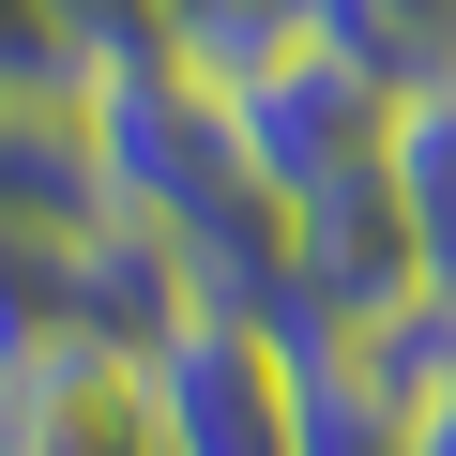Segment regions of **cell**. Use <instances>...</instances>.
Segmentation results:
<instances>
[{
    "mask_svg": "<svg viewBox=\"0 0 456 456\" xmlns=\"http://www.w3.org/2000/svg\"><path fill=\"white\" fill-rule=\"evenodd\" d=\"M213 92H228V122H244V167H259L289 213L395 167V77L350 61L335 31H289V46H259L244 77H213Z\"/></svg>",
    "mask_w": 456,
    "mask_h": 456,
    "instance_id": "6da1fadb",
    "label": "cell"
},
{
    "mask_svg": "<svg viewBox=\"0 0 456 456\" xmlns=\"http://www.w3.org/2000/svg\"><path fill=\"white\" fill-rule=\"evenodd\" d=\"M92 92V46L61 0H0V107H77Z\"/></svg>",
    "mask_w": 456,
    "mask_h": 456,
    "instance_id": "52a82bcc",
    "label": "cell"
},
{
    "mask_svg": "<svg viewBox=\"0 0 456 456\" xmlns=\"http://www.w3.org/2000/svg\"><path fill=\"white\" fill-rule=\"evenodd\" d=\"M152 411H167V456H289V350L198 305L183 335H152Z\"/></svg>",
    "mask_w": 456,
    "mask_h": 456,
    "instance_id": "7a4b0ae2",
    "label": "cell"
},
{
    "mask_svg": "<svg viewBox=\"0 0 456 456\" xmlns=\"http://www.w3.org/2000/svg\"><path fill=\"white\" fill-rule=\"evenodd\" d=\"M289 456H411V395L365 350H289Z\"/></svg>",
    "mask_w": 456,
    "mask_h": 456,
    "instance_id": "277c9868",
    "label": "cell"
},
{
    "mask_svg": "<svg viewBox=\"0 0 456 456\" xmlns=\"http://www.w3.org/2000/svg\"><path fill=\"white\" fill-rule=\"evenodd\" d=\"M61 16H77V46H92V61H107V46H152V31H167L152 0H61Z\"/></svg>",
    "mask_w": 456,
    "mask_h": 456,
    "instance_id": "ba28073f",
    "label": "cell"
},
{
    "mask_svg": "<svg viewBox=\"0 0 456 456\" xmlns=\"http://www.w3.org/2000/svg\"><path fill=\"white\" fill-rule=\"evenodd\" d=\"M395 198H411V244H426V289H456V61L395 92Z\"/></svg>",
    "mask_w": 456,
    "mask_h": 456,
    "instance_id": "5b68a950",
    "label": "cell"
},
{
    "mask_svg": "<svg viewBox=\"0 0 456 456\" xmlns=\"http://www.w3.org/2000/svg\"><path fill=\"white\" fill-rule=\"evenodd\" d=\"M0 456H167V411H152V350H31L0 365Z\"/></svg>",
    "mask_w": 456,
    "mask_h": 456,
    "instance_id": "3957f363",
    "label": "cell"
},
{
    "mask_svg": "<svg viewBox=\"0 0 456 456\" xmlns=\"http://www.w3.org/2000/svg\"><path fill=\"white\" fill-rule=\"evenodd\" d=\"M411 456H456V365L411 380Z\"/></svg>",
    "mask_w": 456,
    "mask_h": 456,
    "instance_id": "9c48e42d",
    "label": "cell"
},
{
    "mask_svg": "<svg viewBox=\"0 0 456 456\" xmlns=\"http://www.w3.org/2000/svg\"><path fill=\"white\" fill-rule=\"evenodd\" d=\"M305 31H335L350 61H380L395 92L456 61V0H305Z\"/></svg>",
    "mask_w": 456,
    "mask_h": 456,
    "instance_id": "8992f818",
    "label": "cell"
}]
</instances>
